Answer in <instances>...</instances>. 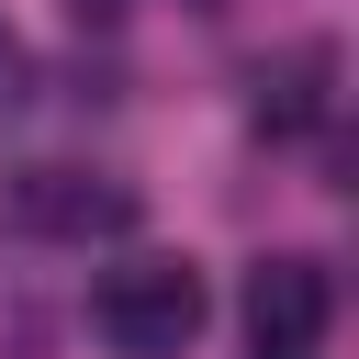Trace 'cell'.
Returning a JSON list of instances; mask_svg holds the SVG:
<instances>
[{"label":"cell","instance_id":"6da1fadb","mask_svg":"<svg viewBox=\"0 0 359 359\" xmlns=\"http://www.w3.org/2000/svg\"><path fill=\"white\" fill-rule=\"evenodd\" d=\"M202 314H213V292H202V269L168 258V247L112 258V269L90 280V337H101L112 359H180V348L202 337Z\"/></svg>","mask_w":359,"mask_h":359},{"label":"cell","instance_id":"277c9868","mask_svg":"<svg viewBox=\"0 0 359 359\" xmlns=\"http://www.w3.org/2000/svg\"><path fill=\"white\" fill-rule=\"evenodd\" d=\"M325 79H337V45H292V56H269V67H258V135H314L325 101H337Z\"/></svg>","mask_w":359,"mask_h":359},{"label":"cell","instance_id":"7a4b0ae2","mask_svg":"<svg viewBox=\"0 0 359 359\" xmlns=\"http://www.w3.org/2000/svg\"><path fill=\"white\" fill-rule=\"evenodd\" d=\"M135 180H112V168H11L0 180V224L11 236H34V247H101V236H135Z\"/></svg>","mask_w":359,"mask_h":359},{"label":"cell","instance_id":"8992f818","mask_svg":"<svg viewBox=\"0 0 359 359\" xmlns=\"http://www.w3.org/2000/svg\"><path fill=\"white\" fill-rule=\"evenodd\" d=\"M112 11H123V0H79V22H112Z\"/></svg>","mask_w":359,"mask_h":359},{"label":"cell","instance_id":"52a82bcc","mask_svg":"<svg viewBox=\"0 0 359 359\" xmlns=\"http://www.w3.org/2000/svg\"><path fill=\"white\" fill-rule=\"evenodd\" d=\"M202 11H213V0H202Z\"/></svg>","mask_w":359,"mask_h":359},{"label":"cell","instance_id":"3957f363","mask_svg":"<svg viewBox=\"0 0 359 359\" xmlns=\"http://www.w3.org/2000/svg\"><path fill=\"white\" fill-rule=\"evenodd\" d=\"M325 337H337V280H325V258L269 247V258L247 269V359H325Z\"/></svg>","mask_w":359,"mask_h":359},{"label":"cell","instance_id":"5b68a950","mask_svg":"<svg viewBox=\"0 0 359 359\" xmlns=\"http://www.w3.org/2000/svg\"><path fill=\"white\" fill-rule=\"evenodd\" d=\"M22 90H34V56H22V34L0 22V112H22Z\"/></svg>","mask_w":359,"mask_h":359}]
</instances>
